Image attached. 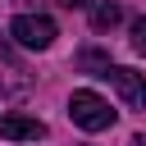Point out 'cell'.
I'll return each mask as SVG.
<instances>
[{"label":"cell","mask_w":146,"mask_h":146,"mask_svg":"<svg viewBox=\"0 0 146 146\" xmlns=\"http://www.w3.org/2000/svg\"><path fill=\"white\" fill-rule=\"evenodd\" d=\"M68 119H73L82 132H105V128H114V110H110V100L96 96V91H87V87H78V91L68 96Z\"/></svg>","instance_id":"6da1fadb"},{"label":"cell","mask_w":146,"mask_h":146,"mask_svg":"<svg viewBox=\"0 0 146 146\" xmlns=\"http://www.w3.org/2000/svg\"><path fill=\"white\" fill-rule=\"evenodd\" d=\"M55 36L59 32L46 14H14V23H9V41L23 46V50H50Z\"/></svg>","instance_id":"7a4b0ae2"},{"label":"cell","mask_w":146,"mask_h":146,"mask_svg":"<svg viewBox=\"0 0 146 146\" xmlns=\"http://www.w3.org/2000/svg\"><path fill=\"white\" fill-rule=\"evenodd\" d=\"M27 91H32V78H27V68L18 64V55L9 50V36H0V96L23 100Z\"/></svg>","instance_id":"3957f363"},{"label":"cell","mask_w":146,"mask_h":146,"mask_svg":"<svg viewBox=\"0 0 146 146\" xmlns=\"http://www.w3.org/2000/svg\"><path fill=\"white\" fill-rule=\"evenodd\" d=\"M110 82H114V91L123 96V105H128V110H146V78H141L137 68L114 64V68H110Z\"/></svg>","instance_id":"277c9868"},{"label":"cell","mask_w":146,"mask_h":146,"mask_svg":"<svg viewBox=\"0 0 146 146\" xmlns=\"http://www.w3.org/2000/svg\"><path fill=\"white\" fill-rule=\"evenodd\" d=\"M46 137V123L36 114H0V141H41Z\"/></svg>","instance_id":"5b68a950"},{"label":"cell","mask_w":146,"mask_h":146,"mask_svg":"<svg viewBox=\"0 0 146 146\" xmlns=\"http://www.w3.org/2000/svg\"><path fill=\"white\" fill-rule=\"evenodd\" d=\"M119 23H123V9H119L114 0L91 5V27H96V32H110V27H119Z\"/></svg>","instance_id":"8992f818"},{"label":"cell","mask_w":146,"mask_h":146,"mask_svg":"<svg viewBox=\"0 0 146 146\" xmlns=\"http://www.w3.org/2000/svg\"><path fill=\"white\" fill-rule=\"evenodd\" d=\"M78 68H87V73H96V78H110V55H100V50H82L78 55Z\"/></svg>","instance_id":"52a82bcc"},{"label":"cell","mask_w":146,"mask_h":146,"mask_svg":"<svg viewBox=\"0 0 146 146\" xmlns=\"http://www.w3.org/2000/svg\"><path fill=\"white\" fill-rule=\"evenodd\" d=\"M128 32H132V50H137V55H146V14H137Z\"/></svg>","instance_id":"ba28073f"},{"label":"cell","mask_w":146,"mask_h":146,"mask_svg":"<svg viewBox=\"0 0 146 146\" xmlns=\"http://www.w3.org/2000/svg\"><path fill=\"white\" fill-rule=\"evenodd\" d=\"M64 9H91V0H59Z\"/></svg>","instance_id":"9c48e42d"},{"label":"cell","mask_w":146,"mask_h":146,"mask_svg":"<svg viewBox=\"0 0 146 146\" xmlns=\"http://www.w3.org/2000/svg\"><path fill=\"white\" fill-rule=\"evenodd\" d=\"M128 146H146V137H132V141H128Z\"/></svg>","instance_id":"30bf717a"}]
</instances>
